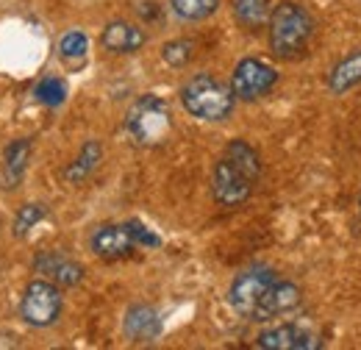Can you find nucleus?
Listing matches in <instances>:
<instances>
[{
  "instance_id": "nucleus-1",
  "label": "nucleus",
  "mask_w": 361,
  "mask_h": 350,
  "mask_svg": "<svg viewBox=\"0 0 361 350\" xmlns=\"http://www.w3.org/2000/svg\"><path fill=\"white\" fill-rule=\"evenodd\" d=\"M262 178V156L247 139H231L212 170V195L217 206L239 209L250 200Z\"/></svg>"
},
{
  "instance_id": "nucleus-2",
  "label": "nucleus",
  "mask_w": 361,
  "mask_h": 350,
  "mask_svg": "<svg viewBox=\"0 0 361 350\" xmlns=\"http://www.w3.org/2000/svg\"><path fill=\"white\" fill-rule=\"evenodd\" d=\"M314 37V17L298 0H281L270 8L267 40L278 59H300Z\"/></svg>"
},
{
  "instance_id": "nucleus-3",
  "label": "nucleus",
  "mask_w": 361,
  "mask_h": 350,
  "mask_svg": "<svg viewBox=\"0 0 361 350\" xmlns=\"http://www.w3.org/2000/svg\"><path fill=\"white\" fill-rule=\"evenodd\" d=\"M180 106L189 117L203 120V123H223L233 114L236 97L228 84H223L212 73H197L192 76L178 92Z\"/></svg>"
},
{
  "instance_id": "nucleus-4",
  "label": "nucleus",
  "mask_w": 361,
  "mask_h": 350,
  "mask_svg": "<svg viewBox=\"0 0 361 350\" xmlns=\"http://www.w3.org/2000/svg\"><path fill=\"white\" fill-rule=\"evenodd\" d=\"M126 131L139 147L164 145L173 133V111L159 95H139L126 111Z\"/></svg>"
},
{
  "instance_id": "nucleus-5",
  "label": "nucleus",
  "mask_w": 361,
  "mask_h": 350,
  "mask_svg": "<svg viewBox=\"0 0 361 350\" xmlns=\"http://www.w3.org/2000/svg\"><path fill=\"white\" fill-rule=\"evenodd\" d=\"M64 311V295L61 286L47 281V278H34L25 284L20 295V320L31 328H50L59 322Z\"/></svg>"
},
{
  "instance_id": "nucleus-6",
  "label": "nucleus",
  "mask_w": 361,
  "mask_h": 350,
  "mask_svg": "<svg viewBox=\"0 0 361 350\" xmlns=\"http://www.w3.org/2000/svg\"><path fill=\"white\" fill-rule=\"evenodd\" d=\"M275 270L267 264H250L242 272L233 275L231 286H228V306L233 308L239 317L250 320V314L256 311L259 301L264 298V292L272 286L275 281Z\"/></svg>"
},
{
  "instance_id": "nucleus-7",
  "label": "nucleus",
  "mask_w": 361,
  "mask_h": 350,
  "mask_svg": "<svg viewBox=\"0 0 361 350\" xmlns=\"http://www.w3.org/2000/svg\"><path fill=\"white\" fill-rule=\"evenodd\" d=\"M275 84H278V70L272 64H267V61H262V59L247 56V59L236 61L228 87L233 92L236 103L239 100L242 103H253V100L264 97Z\"/></svg>"
},
{
  "instance_id": "nucleus-8",
  "label": "nucleus",
  "mask_w": 361,
  "mask_h": 350,
  "mask_svg": "<svg viewBox=\"0 0 361 350\" xmlns=\"http://www.w3.org/2000/svg\"><path fill=\"white\" fill-rule=\"evenodd\" d=\"M303 303V289L295 281H281L275 278L272 286L264 292V298L259 301L256 311L250 314V322H272Z\"/></svg>"
},
{
  "instance_id": "nucleus-9",
  "label": "nucleus",
  "mask_w": 361,
  "mask_h": 350,
  "mask_svg": "<svg viewBox=\"0 0 361 350\" xmlns=\"http://www.w3.org/2000/svg\"><path fill=\"white\" fill-rule=\"evenodd\" d=\"M90 251L103 262H117V259H126L134 253L136 242L128 225L106 222V225H97L90 234Z\"/></svg>"
},
{
  "instance_id": "nucleus-10",
  "label": "nucleus",
  "mask_w": 361,
  "mask_h": 350,
  "mask_svg": "<svg viewBox=\"0 0 361 350\" xmlns=\"http://www.w3.org/2000/svg\"><path fill=\"white\" fill-rule=\"evenodd\" d=\"M256 348L262 350H317L322 348V339L314 331L295 325V322H283V325H272L264 328L256 337Z\"/></svg>"
},
{
  "instance_id": "nucleus-11",
  "label": "nucleus",
  "mask_w": 361,
  "mask_h": 350,
  "mask_svg": "<svg viewBox=\"0 0 361 350\" xmlns=\"http://www.w3.org/2000/svg\"><path fill=\"white\" fill-rule=\"evenodd\" d=\"M34 270L42 278L64 286V289H73V286L84 284V278H87L84 264L75 262L73 256H67L61 251H42L39 256H34Z\"/></svg>"
},
{
  "instance_id": "nucleus-12",
  "label": "nucleus",
  "mask_w": 361,
  "mask_h": 350,
  "mask_svg": "<svg viewBox=\"0 0 361 350\" xmlns=\"http://www.w3.org/2000/svg\"><path fill=\"white\" fill-rule=\"evenodd\" d=\"M147 44V31L131 20H111L100 31V47L114 56H131Z\"/></svg>"
},
{
  "instance_id": "nucleus-13",
  "label": "nucleus",
  "mask_w": 361,
  "mask_h": 350,
  "mask_svg": "<svg viewBox=\"0 0 361 350\" xmlns=\"http://www.w3.org/2000/svg\"><path fill=\"white\" fill-rule=\"evenodd\" d=\"M31 156H34V142L28 136L11 139L6 145L3 159H0V181L6 189H17L23 183V178L31 167Z\"/></svg>"
},
{
  "instance_id": "nucleus-14",
  "label": "nucleus",
  "mask_w": 361,
  "mask_h": 350,
  "mask_svg": "<svg viewBox=\"0 0 361 350\" xmlns=\"http://www.w3.org/2000/svg\"><path fill=\"white\" fill-rule=\"evenodd\" d=\"M123 331L131 342H156L161 337V317L153 306L134 303L123 317Z\"/></svg>"
},
{
  "instance_id": "nucleus-15",
  "label": "nucleus",
  "mask_w": 361,
  "mask_h": 350,
  "mask_svg": "<svg viewBox=\"0 0 361 350\" xmlns=\"http://www.w3.org/2000/svg\"><path fill=\"white\" fill-rule=\"evenodd\" d=\"M100 162H103V145H100L97 139H87V142L78 147L75 159L64 167V181H67L70 186L84 183V181L92 178V173L100 167Z\"/></svg>"
},
{
  "instance_id": "nucleus-16",
  "label": "nucleus",
  "mask_w": 361,
  "mask_h": 350,
  "mask_svg": "<svg viewBox=\"0 0 361 350\" xmlns=\"http://www.w3.org/2000/svg\"><path fill=\"white\" fill-rule=\"evenodd\" d=\"M361 84V50H353L348 53L345 59H339L331 73H328V89L331 95H345L353 87Z\"/></svg>"
},
{
  "instance_id": "nucleus-17",
  "label": "nucleus",
  "mask_w": 361,
  "mask_h": 350,
  "mask_svg": "<svg viewBox=\"0 0 361 350\" xmlns=\"http://www.w3.org/2000/svg\"><path fill=\"white\" fill-rule=\"evenodd\" d=\"M87 53H90V37L81 28H70V31L61 34V40H59V59L64 64L75 67V64H81L87 59Z\"/></svg>"
},
{
  "instance_id": "nucleus-18",
  "label": "nucleus",
  "mask_w": 361,
  "mask_h": 350,
  "mask_svg": "<svg viewBox=\"0 0 361 350\" xmlns=\"http://www.w3.org/2000/svg\"><path fill=\"white\" fill-rule=\"evenodd\" d=\"M272 0H233V17L242 28H262L270 17Z\"/></svg>"
},
{
  "instance_id": "nucleus-19",
  "label": "nucleus",
  "mask_w": 361,
  "mask_h": 350,
  "mask_svg": "<svg viewBox=\"0 0 361 350\" xmlns=\"http://www.w3.org/2000/svg\"><path fill=\"white\" fill-rule=\"evenodd\" d=\"M45 217H47L45 203H42V200H28V203H23V206L17 209L14 222H11V234H14L17 239H25Z\"/></svg>"
},
{
  "instance_id": "nucleus-20",
  "label": "nucleus",
  "mask_w": 361,
  "mask_h": 350,
  "mask_svg": "<svg viewBox=\"0 0 361 350\" xmlns=\"http://www.w3.org/2000/svg\"><path fill=\"white\" fill-rule=\"evenodd\" d=\"M220 8V0H170V11L183 23L209 20Z\"/></svg>"
},
{
  "instance_id": "nucleus-21",
  "label": "nucleus",
  "mask_w": 361,
  "mask_h": 350,
  "mask_svg": "<svg viewBox=\"0 0 361 350\" xmlns=\"http://www.w3.org/2000/svg\"><path fill=\"white\" fill-rule=\"evenodd\" d=\"M161 59H164V64L180 70L195 59V42L192 40H170L161 47Z\"/></svg>"
},
{
  "instance_id": "nucleus-22",
  "label": "nucleus",
  "mask_w": 361,
  "mask_h": 350,
  "mask_svg": "<svg viewBox=\"0 0 361 350\" xmlns=\"http://www.w3.org/2000/svg\"><path fill=\"white\" fill-rule=\"evenodd\" d=\"M34 95H37V100L45 103V106H61L64 97H67V84H64L61 78H56V76H47V78H42V81L37 84Z\"/></svg>"
},
{
  "instance_id": "nucleus-23",
  "label": "nucleus",
  "mask_w": 361,
  "mask_h": 350,
  "mask_svg": "<svg viewBox=\"0 0 361 350\" xmlns=\"http://www.w3.org/2000/svg\"><path fill=\"white\" fill-rule=\"evenodd\" d=\"M126 225H128V231H131V236H134L136 248H139V245H145V248H159V245H161V239H159L150 228H145L142 222L134 219V222H126Z\"/></svg>"
},
{
  "instance_id": "nucleus-24",
  "label": "nucleus",
  "mask_w": 361,
  "mask_h": 350,
  "mask_svg": "<svg viewBox=\"0 0 361 350\" xmlns=\"http://www.w3.org/2000/svg\"><path fill=\"white\" fill-rule=\"evenodd\" d=\"M359 212H361V195H359Z\"/></svg>"
}]
</instances>
